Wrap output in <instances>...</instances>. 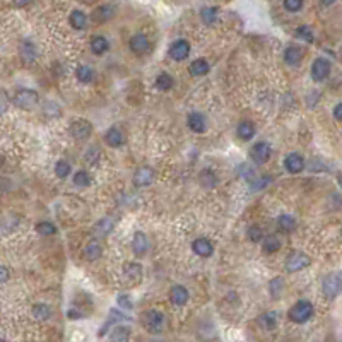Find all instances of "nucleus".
Wrapping results in <instances>:
<instances>
[{"label": "nucleus", "mask_w": 342, "mask_h": 342, "mask_svg": "<svg viewBox=\"0 0 342 342\" xmlns=\"http://www.w3.org/2000/svg\"><path fill=\"white\" fill-rule=\"evenodd\" d=\"M288 317L294 323H305V322H308V320L313 317V305H311L310 301H306V300L298 301L296 305L291 306V310H289Z\"/></svg>", "instance_id": "obj_1"}, {"label": "nucleus", "mask_w": 342, "mask_h": 342, "mask_svg": "<svg viewBox=\"0 0 342 342\" xmlns=\"http://www.w3.org/2000/svg\"><path fill=\"white\" fill-rule=\"evenodd\" d=\"M141 322L151 334H159V332H163L164 327V315L158 310H149L142 313Z\"/></svg>", "instance_id": "obj_2"}, {"label": "nucleus", "mask_w": 342, "mask_h": 342, "mask_svg": "<svg viewBox=\"0 0 342 342\" xmlns=\"http://www.w3.org/2000/svg\"><path fill=\"white\" fill-rule=\"evenodd\" d=\"M310 263H311V258L306 253L294 252V253L289 255L288 258H286L284 269H286L288 274H294V272H300V270L305 269V267H308Z\"/></svg>", "instance_id": "obj_3"}, {"label": "nucleus", "mask_w": 342, "mask_h": 342, "mask_svg": "<svg viewBox=\"0 0 342 342\" xmlns=\"http://www.w3.org/2000/svg\"><path fill=\"white\" fill-rule=\"evenodd\" d=\"M38 93L36 91H31V89H21L16 93L14 96V105L17 108H21V110H31L38 105Z\"/></svg>", "instance_id": "obj_4"}, {"label": "nucleus", "mask_w": 342, "mask_h": 342, "mask_svg": "<svg viewBox=\"0 0 342 342\" xmlns=\"http://www.w3.org/2000/svg\"><path fill=\"white\" fill-rule=\"evenodd\" d=\"M322 289H323L325 298H328V300H334L342 289V276H339V274L325 276L322 281Z\"/></svg>", "instance_id": "obj_5"}, {"label": "nucleus", "mask_w": 342, "mask_h": 342, "mask_svg": "<svg viewBox=\"0 0 342 342\" xmlns=\"http://www.w3.org/2000/svg\"><path fill=\"white\" fill-rule=\"evenodd\" d=\"M272 149L267 142H258L250 149V158L255 164H265L270 159Z\"/></svg>", "instance_id": "obj_6"}, {"label": "nucleus", "mask_w": 342, "mask_h": 342, "mask_svg": "<svg viewBox=\"0 0 342 342\" xmlns=\"http://www.w3.org/2000/svg\"><path fill=\"white\" fill-rule=\"evenodd\" d=\"M328 74H330V62H328L327 58L315 60L313 65H311V77H313V81H317V82L325 81L328 77Z\"/></svg>", "instance_id": "obj_7"}, {"label": "nucleus", "mask_w": 342, "mask_h": 342, "mask_svg": "<svg viewBox=\"0 0 342 342\" xmlns=\"http://www.w3.org/2000/svg\"><path fill=\"white\" fill-rule=\"evenodd\" d=\"M91 132H93V125H91L88 120H76L72 125H71V135L74 139H77V141H84V139H88L91 135Z\"/></svg>", "instance_id": "obj_8"}, {"label": "nucleus", "mask_w": 342, "mask_h": 342, "mask_svg": "<svg viewBox=\"0 0 342 342\" xmlns=\"http://www.w3.org/2000/svg\"><path fill=\"white\" fill-rule=\"evenodd\" d=\"M170 57L173 60H178V62H181V60H185L190 55V43L187 40H176L173 45L170 46Z\"/></svg>", "instance_id": "obj_9"}, {"label": "nucleus", "mask_w": 342, "mask_h": 342, "mask_svg": "<svg viewBox=\"0 0 342 342\" xmlns=\"http://www.w3.org/2000/svg\"><path fill=\"white\" fill-rule=\"evenodd\" d=\"M128 45H130L132 53L139 55V57H142V55H146L147 51H149V41H147L144 34H133Z\"/></svg>", "instance_id": "obj_10"}, {"label": "nucleus", "mask_w": 342, "mask_h": 342, "mask_svg": "<svg viewBox=\"0 0 342 342\" xmlns=\"http://www.w3.org/2000/svg\"><path fill=\"white\" fill-rule=\"evenodd\" d=\"M153 178H154V171L151 170L149 166H142L139 168L135 175H133V185H135V187H147V185L153 183Z\"/></svg>", "instance_id": "obj_11"}, {"label": "nucleus", "mask_w": 342, "mask_h": 342, "mask_svg": "<svg viewBox=\"0 0 342 342\" xmlns=\"http://www.w3.org/2000/svg\"><path fill=\"white\" fill-rule=\"evenodd\" d=\"M284 166L289 173H300V171H303V168H305V159H303L298 153H291L286 156Z\"/></svg>", "instance_id": "obj_12"}, {"label": "nucleus", "mask_w": 342, "mask_h": 342, "mask_svg": "<svg viewBox=\"0 0 342 342\" xmlns=\"http://www.w3.org/2000/svg\"><path fill=\"white\" fill-rule=\"evenodd\" d=\"M170 301L173 303V305L176 306H183L187 305L188 301V291L187 288H183V286H173L171 291H170Z\"/></svg>", "instance_id": "obj_13"}, {"label": "nucleus", "mask_w": 342, "mask_h": 342, "mask_svg": "<svg viewBox=\"0 0 342 342\" xmlns=\"http://www.w3.org/2000/svg\"><path fill=\"white\" fill-rule=\"evenodd\" d=\"M132 248H133V253H135L137 257H142V255L147 252V248H149V241H147V236L142 231H137L135 235H133Z\"/></svg>", "instance_id": "obj_14"}, {"label": "nucleus", "mask_w": 342, "mask_h": 342, "mask_svg": "<svg viewBox=\"0 0 342 342\" xmlns=\"http://www.w3.org/2000/svg\"><path fill=\"white\" fill-rule=\"evenodd\" d=\"M192 248L198 257H211V255L214 253V246H212V243L207 238H198V240H195Z\"/></svg>", "instance_id": "obj_15"}, {"label": "nucleus", "mask_w": 342, "mask_h": 342, "mask_svg": "<svg viewBox=\"0 0 342 342\" xmlns=\"http://www.w3.org/2000/svg\"><path fill=\"white\" fill-rule=\"evenodd\" d=\"M187 123H188L190 130H193V132H197V133L206 132V128H207L204 115L197 113V111H193V113H190V115H188Z\"/></svg>", "instance_id": "obj_16"}, {"label": "nucleus", "mask_w": 342, "mask_h": 342, "mask_svg": "<svg viewBox=\"0 0 342 342\" xmlns=\"http://www.w3.org/2000/svg\"><path fill=\"white\" fill-rule=\"evenodd\" d=\"M105 141L110 147H120L125 142V139H123V133L120 132L118 128L111 127V128H108V132L105 133Z\"/></svg>", "instance_id": "obj_17"}, {"label": "nucleus", "mask_w": 342, "mask_h": 342, "mask_svg": "<svg viewBox=\"0 0 342 342\" xmlns=\"http://www.w3.org/2000/svg\"><path fill=\"white\" fill-rule=\"evenodd\" d=\"M115 14L113 6H101L93 12V21L94 23H106L108 19H111Z\"/></svg>", "instance_id": "obj_18"}, {"label": "nucleus", "mask_w": 342, "mask_h": 342, "mask_svg": "<svg viewBox=\"0 0 342 342\" xmlns=\"http://www.w3.org/2000/svg\"><path fill=\"white\" fill-rule=\"evenodd\" d=\"M303 58V50L298 48V46H289V48H286L284 51V60L288 65H298V63L301 62Z\"/></svg>", "instance_id": "obj_19"}, {"label": "nucleus", "mask_w": 342, "mask_h": 342, "mask_svg": "<svg viewBox=\"0 0 342 342\" xmlns=\"http://www.w3.org/2000/svg\"><path fill=\"white\" fill-rule=\"evenodd\" d=\"M123 272H125V277L130 281V284H137L142 277V267L139 265V263H127V265L123 267Z\"/></svg>", "instance_id": "obj_20"}, {"label": "nucleus", "mask_w": 342, "mask_h": 342, "mask_svg": "<svg viewBox=\"0 0 342 342\" xmlns=\"http://www.w3.org/2000/svg\"><path fill=\"white\" fill-rule=\"evenodd\" d=\"M19 53L21 57L26 63H31L34 62V58H36V48H34V45L31 41H23L19 46Z\"/></svg>", "instance_id": "obj_21"}, {"label": "nucleus", "mask_w": 342, "mask_h": 342, "mask_svg": "<svg viewBox=\"0 0 342 342\" xmlns=\"http://www.w3.org/2000/svg\"><path fill=\"white\" fill-rule=\"evenodd\" d=\"M188 71H190V74H192V76H195V77H198V76H206V74L211 71V65L206 62L204 58H198V60H193L192 65H190Z\"/></svg>", "instance_id": "obj_22"}, {"label": "nucleus", "mask_w": 342, "mask_h": 342, "mask_svg": "<svg viewBox=\"0 0 342 342\" xmlns=\"http://www.w3.org/2000/svg\"><path fill=\"white\" fill-rule=\"evenodd\" d=\"M69 21H71V26L74 29H84L86 24H88V16L84 14L82 11H74L71 17H69Z\"/></svg>", "instance_id": "obj_23"}, {"label": "nucleus", "mask_w": 342, "mask_h": 342, "mask_svg": "<svg viewBox=\"0 0 342 342\" xmlns=\"http://www.w3.org/2000/svg\"><path fill=\"white\" fill-rule=\"evenodd\" d=\"M238 137L241 139V141H250L253 135H255V127L252 122H241L238 125Z\"/></svg>", "instance_id": "obj_24"}, {"label": "nucleus", "mask_w": 342, "mask_h": 342, "mask_svg": "<svg viewBox=\"0 0 342 342\" xmlns=\"http://www.w3.org/2000/svg\"><path fill=\"white\" fill-rule=\"evenodd\" d=\"M108 40L105 36H94L91 40V50H93L94 55H103L108 50Z\"/></svg>", "instance_id": "obj_25"}, {"label": "nucleus", "mask_w": 342, "mask_h": 342, "mask_svg": "<svg viewBox=\"0 0 342 342\" xmlns=\"http://www.w3.org/2000/svg\"><path fill=\"white\" fill-rule=\"evenodd\" d=\"M101 253H103V250L98 241H91V243H88V246L84 248V255L88 260H98V258L101 257Z\"/></svg>", "instance_id": "obj_26"}, {"label": "nucleus", "mask_w": 342, "mask_h": 342, "mask_svg": "<svg viewBox=\"0 0 342 342\" xmlns=\"http://www.w3.org/2000/svg\"><path fill=\"white\" fill-rule=\"evenodd\" d=\"M281 246H283V243H281V240H279V236H277V235H270V236H267L265 240H263V252H267V253L277 252Z\"/></svg>", "instance_id": "obj_27"}, {"label": "nucleus", "mask_w": 342, "mask_h": 342, "mask_svg": "<svg viewBox=\"0 0 342 342\" xmlns=\"http://www.w3.org/2000/svg\"><path fill=\"white\" fill-rule=\"evenodd\" d=\"M277 226H279L281 231L284 233H291L296 229V221H294V218H291V216H281L279 219H277Z\"/></svg>", "instance_id": "obj_28"}, {"label": "nucleus", "mask_w": 342, "mask_h": 342, "mask_svg": "<svg viewBox=\"0 0 342 342\" xmlns=\"http://www.w3.org/2000/svg\"><path fill=\"white\" fill-rule=\"evenodd\" d=\"M173 84H175V81H173V77L166 72L159 74L158 79H156V88L159 91H170L173 88Z\"/></svg>", "instance_id": "obj_29"}, {"label": "nucleus", "mask_w": 342, "mask_h": 342, "mask_svg": "<svg viewBox=\"0 0 342 342\" xmlns=\"http://www.w3.org/2000/svg\"><path fill=\"white\" fill-rule=\"evenodd\" d=\"M277 323V313H263L260 318H258V325H260L263 330H272Z\"/></svg>", "instance_id": "obj_30"}, {"label": "nucleus", "mask_w": 342, "mask_h": 342, "mask_svg": "<svg viewBox=\"0 0 342 342\" xmlns=\"http://www.w3.org/2000/svg\"><path fill=\"white\" fill-rule=\"evenodd\" d=\"M113 229V221H111L110 218L108 219H101L99 223L94 226L93 233H96V236H106L108 233Z\"/></svg>", "instance_id": "obj_31"}, {"label": "nucleus", "mask_w": 342, "mask_h": 342, "mask_svg": "<svg viewBox=\"0 0 342 342\" xmlns=\"http://www.w3.org/2000/svg\"><path fill=\"white\" fill-rule=\"evenodd\" d=\"M51 315V310L48 305H43V303H40V305L33 306V317L34 320H46Z\"/></svg>", "instance_id": "obj_32"}, {"label": "nucleus", "mask_w": 342, "mask_h": 342, "mask_svg": "<svg viewBox=\"0 0 342 342\" xmlns=\"http://www.w3.org/2000/svg\"><path fill=\"white\" fill-rule=\"evenodd\" d=\"M76 76L77 79H79L81 82H84V84H89L91 81L94 79V72L91 67H86V65H81L79 69L76 71Z\"/></svg>", "instance_id": "obj_33"}, {"label": "nucleus", "mask_w": 342, "mask_h": 342, "mask_svg": "<svg viewBox=\"0 0 342 342\" xmlns=\"http://www.w3.org/2000/svg\"><path fill=\"white\" fill-rule=\"evenodd\" d=\"M200 16H202V21H204L206 24H214L216 19H218V9L206 7V9H202Z\"/></svg>", "instance_id": "obj_34"}, {"label": "nucleus", "mask_w": 342, "mask_h": 342, "mask_svg": "<svg viewBox=\"0 0 342 342\" xmlns=\"http://www.w3.org/2000/svg\"><path fill=\"white\" fill-rule=\"evenodd\" d=\"M36 231L43 236H51L57 233V228H55L51 223H48V221H43V223L36 224Z\"/></svg>", "instance_id": "obj_35"}, {"label": "nucleus", "mask_w": 342, "mask_h": 342, "mask_svg": "<svg viewBox=\"0 0 342 342\" xmlns=\"http://www.w3.org/2000/svg\"><path fill=\"white\" fill-rule=\"evenodd\" d=\"M296 36L301 38V40L308 41V43H313L315 36H313V29L310 28V26H300V28L296 29Z\"/></svg>", "instance_id": "obj_36"}, {"label": "nucleus", "mask_w": 342, "mask_h": 342, "mask_svg": "<svg viewBox=\"0 0 342 342\" xmlns=\"http://www.w3.org/2000/svg\"><path fill=\"white\" fill-rule=\"evenodd\" d=\"M69 173H71V164L67 161H58L57 166H55V175H57L58 178H67Z\"/></svg>", "instance_id": "obj_37"}, {"label": "nucleus", "mask_w": 342, "mask_h": 342, "mask_svg": "<svg viewBox=\"0 0 342 342\" xmlns=\"http://www.w3.org/2000/svg\"><path fill=\"white\" fill-rule=\"evenodd\" d=\"M74 183H76L77 187H88L91 183V178L86 171H77L76 175H74Z\"/></svg>", "instance_id": "obj_38"}, {"label": "nucleus", "mask_w": 342, "mask_h": 342, "mask_svg": "<svg viewBox=\"0 0 342 342\" xmlns=\"http://www.w3.org/2000/svg\"><path fill=\"white\" fill-rule=\"evenodd\" d=\"M200 180H202V185H206V187H214L216 181H218V178H216V175L209 170L202 171L200 173Z\"/></svg>", "instance_id": "obj_39"}, {"label": "nucleus", "mask_w": 342, "mask_h": 342, "mask_svg": "<svg viewBox=\"0 0 342 342\" xmlns=\"http://www.w3.org/2000/svg\"><path fill=\"white\" fill-rule=\"evenodd\" d=\"M128 334H130V330H128V327H116L113 330V334H111V339L113 340H127L128 339Z\"/></svg>", "instance_id": "obj_40"}, {"label": "nucleus", "mask_w": 342, "mask_h": 342, "mask_svg": "<svg viewBox=\"0 0 342 342\" xmlns=\"http://www.w3.org/2000/svg\"><path fill=\"white\" fill-rule=\"evenodd\" d=\"M262 238H263L262 228H258V226H250L248 228V240L250 241H253V243H258Z\"/></svg>", "instance_id": "obj_41"}, {"label": "nucleus", "mask_w": 342, "mask_h": 342, "mask_svg": "<svg viewBox=\"0 0 342 342\" xmlns=\"http://www.w3.org/2000/svg\"><path fill=\"white\" fill-rule=\"evenodd\" d=\"M284 7L289 12H298L303 7V0H284Z\"/></svg>", "instance_id": "obj_42"}, {"label": "nucleus", "mask_w": 342, "mask_h": 342, "mask_svg": "<svg viewBox=\"0 0 342 342\" xmlns=\"http://www.w3.org/2000/svg\"><path fill=\"white\" fill-rule=\"evenodd\" d=\"M283 286H284L283 279H274L270 283V293L274 294V296H279V293L283 291Z\"/></svg>", "instance_id": "obj_43"}, {"label": "nucleus", "mask_w": 342, "mask_h": 342, "mask_svg": "<svg viewBox=\"0 0 342 342\" xmlns=\"http://www.w3.org/2000/svg\"><path fill=\"white\" fill-rule=\"evenodd\" d=\"M334 116H335V120L342 122V103H339V105L334 108Z\"/></svg>", "instance_id": "obj_44"}, {"label": "nucleus", "mask_w": 342, "mask_h": 342, "mask_svg": "<svg viewBox=\"0 0 342 342\" xmlns=\"http://www.w3.org/2000/svg\"><path fill=\"white\" fill-rule=\"evenodd\" d=\"M118 301H120V305H123V306H125V308H128V310L132 308V305H130V300H128L127 296H120V298H118Z\"/></svg>", "instance_id": "obj_45"}, {"label": "nucleus", "mask_w": 342, "mask_h": 342, "mask_svg": "<svg viewBox=\"0 0 342 342\" xmlns=\"http://www.w3.org/2000/svg\"><path fill=\"white\" fill-rule=\"evenodd\" d=\"M12 2H14L16 7H24V6H28L31 0H12Z\"/></svg>", "instance_id": "obj_46"}, {"label": "nucleus", "mask_w": 342, "mask_h": 342, "mask_svg": "<svg viewBox=\"0 0 342 342\" xmlns=\"http://www.w3.org/2000/svg\"><path fill=\"white\" fill-rule=\"evenodd\" d=\"M69 317H71V318H81L82 317V313H79V311H74V310H71V311H69Z\"/></svg>", "instance_id": "obj_47"}, {"label": "nucleus", "mask_w": 342, "mask_h": 342, "mask_svg": "<svg viewBox=\"0 0 342 342\" xmlns=\"http://www.w3.org/2000/svg\"><path fill=\"white\" fill-rule=\"evenodd\" d=\"M7 279H9V270L7 267H2V283H6Z\"/></svg>", "instance_id": "obj_48"}, {"label": "nucleus", "mask_w": 342, "mask_h": 342, "mask_svg": "<svg viewBox=\"0 0 342 342\" xmlns=\"http://www.w3.org/2000/svg\"><path fill=\"white\" fill-rule=\"evenodd\" d=\"M320 2H322V6H323V7H330L332 4H335V2H337V0H320Z\"/></svg>", "instance_id": "obj_49"}, {"label": "nucleus", "mask_w": 342, "mask_h": 342, "mask_svg": "<svg viewBox=\"0 0 342 342\" xmlns=\"http://www.w3.org/2000/svg\"><path fill=\"white\" fill-rule=\"evenodd\" d=\"M339 185H340V187H342V176H339Z\"/></svg>", "instance_id": "obj_50"}]
</instances>
